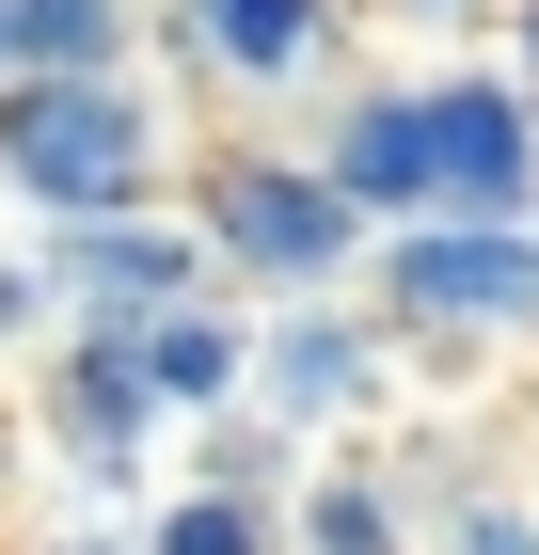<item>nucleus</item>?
<instances>
[{
  "mask_svg": "<svg viewBox=\"0 0 539 555\" xmlns=\"http://www.w3.org/2000/svg\"><path fill=\"white\" fill-rule=\"evenodd\" d=\"M80 555H112V540H80Z\"/></svg>",
  "mask_w": 539,
  "mask_h": 555,
  "instance_id": "obj_13",
  "label": "nucleus"
},
{
  "mask_svg": "<svg viewBox=\"0 0 539 555\" xmlns=\"http://www.w3.org/2000/svg\"><path fill=\"white\" fill-rule=\"evenodd\" d=\"M286 524H301V555H397V492L381 476H318Z\"/></svg>",
  "mask_w": 539,
  "mask_h": 555,
  "instance_id": "obj_8",
  "label": "nucleus"
},
{
  "mask_svg": "<svg viewBox=\"0 0 539 555\" xmlns=\"http://www.w3.org/2000/svg\"><path fill=\"white\" fill-rule=\"evenodd\" d=\"M175 33H191V64L239 95H286L318 80V33H333V0H175Z\"/></svg>",
  "mask_w": 539,
  "mask_h": 555,
  "instance_id": "obj_4",
  "label": "nucleus"
},
{
  "mask_svg": "<svg viewBox=\"0 0 539 555\" xmlns=\"http://www.w3.org/2000/svg\"><path fill=\"white\" fill-rule=\"evenodd\" d=\"M397 16H476V0H397Z\"/></svg>",
  "mask_w": 539,
  "mask_h": 555,
  "instance_id": "obj_12",
  "label": "nucleus"
},
{
  "mask_svg": "<svg viewBox=\"0 0 539 555\" xmlns=\"http://www.w3.org/2000/svg\"><path fill=\"white\" fill-rule=\"evenodd\" d=\"M445 540H460V555H539V508H508V492H492V508H460Z\"/></svg>",
  "mask_w": 539,
  "mask_h": 555,
  "instance_id": "obj_10",
  "label": "nucleus"
},
{
  "mask_svg": "<svg viewBox=\"0 0 539 555\" xmlns=\"http://www.w3.org/2000/svg\"><path fill=\"white\" fill-rule=\"evenodd\" d=\"M207 238H222V286H318L333 255H349V175H286V159H254L207 191Z\"/></svg>",
  "mask_w": 539,
  "mask_h": 555,
  "instance_id": "obj_3",
  "label": "nucleus"
},
{
  "mask_svg": "<svg viewBox=\"0 0 539 555\" xmlns=\"http://www.w3.org/2000/svg\"><path fill=\"white\" fill-rule=\"evenodd\" d=\"M254 397H270L286 428H333V397H365V334H349L333 301H301L286 334L254 349Z\"/></svg>",
  "mask_w": 539,
  "mask_h": 555,
  "instance_id": "obj_6",
  "label": "nucleus"
},
{
  "mask_svg": "<svg viewBox=\"0 0 539 555\" xmlns=\"http://www.w3.org/2000/svg\"><path fill=\"white\" fill-rule=\"evenodd\" d=\"M381 318H413V334H524L539 318V238L524 222H476V207L397 222L381 238Z\"/></svg>",
  "mask_w": 539,
  "mask_h": 555,
  "instance_id": "obj_2",
  "label": "nucleus"
},
{
  "mask_svg": "<svg viewBox=\"0 0 539 555\" xmlns=\"http://www.w3.org/2000/svg\"><path fill=\"white\" fill-rule=\"evenodd\" d=\"M127 349H143V382H159V413H191V397H239V382H254V334L222 318L207 286H191V301H159V318H143Z\"/></svg>",
  "mask_w": 539,
  "mask_h": 555,
  "instance_id": "obj_5",
  "label": "nucleus"
},
{
  "mask_svg": "<svg viewBox=\"0 0 539 555\" xmlns=\"http://www.w3.org/2000/svg\"><path fill=\"white\" fill-rule=\"evenodd\" d=\"M492 33H508V80L539 95V0H492Z\"/></svg>",
  "mask_w": 539,
  "mask_h": 555,
  "instance_id": "obj_11",
  "label": "nucleus"
},
{
  "mask_svg": "<svg viewBox=\"0 0 539 555\" xmlns=\"http://www.w3.org/2000/svg\"><path fill=\"white\" fill-rule=\"evenodd\" d=\"M0 191L48 222H112L159 207V112L127 64H16L0 80Z\"/></svg>",
  "mask_w": 539,
  "mask_h": 555,
  "instance_id": "obj_1",
  "label": "nucleus"
},
{
  "mask_svg": "<svg viewBox=\"0 0 539 555\" xmlns=\"http://www.w3.org/2000/svg\"><path fill=\"white\" fill-rule=\"evenodd\" d=\"M143 555H301V524L270 508V492H239V476H207V492H175V508L143 524Z\"/></svg>",
  "mask_w": 539,
  "mask_h": 555,
  "instance_id": "obj_7",
  "label": "nucleus"
},
{
  "mask_svg": "<svg viewBox=\"0 0 539 555\" xmlns=\"http://www.w3.org/2000/svg\"><path fill=\"white\" fill-rule=\"evenodd\" d=\"M16 64H127V0H16Z\"/></svg>",
  "mask_w": 539,
  "mask_h": 555,
  "instance_id": "obj_9",
  "label": "nucleus"
}]
</instances>
